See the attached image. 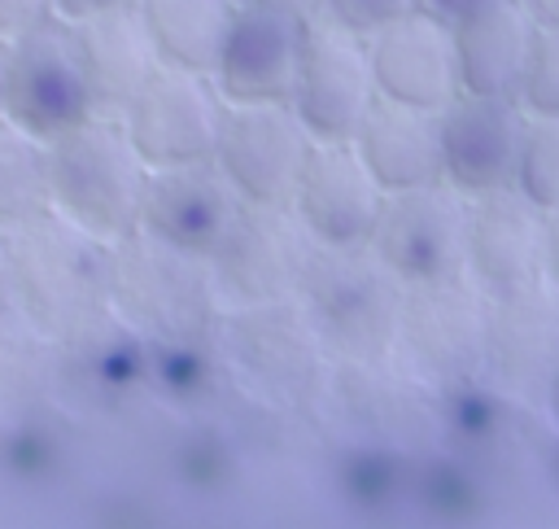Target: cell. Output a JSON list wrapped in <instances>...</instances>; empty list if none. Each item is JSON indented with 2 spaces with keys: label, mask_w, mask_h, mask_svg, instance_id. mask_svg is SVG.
<instances>
[{
  "label": "cell",
  "mask_w": 559,
  "mask_h": 529,
  "mask_svg": "<svg viewBox=\"0 0 559 529\" xmlns=\"http://www.w3.org/2000/svg\"><path fill=\"white\" fill-rule=\"evenodd\" d=\"M22 328L52 345H79L109 315V245L61 214H39L4 232Z\"/></svg>",
  "instance_id": "6da1fadb"
},
{
  "label": "cell",
  "mask_w": 559,
  "mask_h": 529,
  "mask_svg": "<svg viewBox=\"0 0 559 529\" xmlns=\"http://www.w3.org/2000/svg\"><path fill=\"white\" fill-rule=\"evenodd\" d=\"M109 315L153 345L197 350L218 337L227 306L205 258L131 232L109 245Z\"/></svg>",
  "instance_id": "7a4b0ae2"
},
{
  "label": "cell",
  "mask_w": 559,
  "mask_h": 529,
  "mask_svg": "<svg viewBox=\"0 0 559 529\" xmlns=\"http://www.w3.org/2000/svg\"><path fill=\"white\" fill-rule=\"evenodd\" d=\"M144 188H148V162L135 153L122 118L96 114L48 144L52 214L70 219L74 227H83L105 245L140 232Z\"/></svg>",
  "instance_id": "3957f363"
},
{
  "label": "cell",
  "mask_w": 559,
  "mask_h": 529,
  "mask_svg": "<svg viewBox=\"0 0 559 529\" xmlns=\"http://www.w3.org/2000/svg\"><path fill=\"white\" fill-rule=\"evenodd\" d=\"M406 284L371 245L314 249L297 302L336 363H384L397 354Z\"/></svg>",
  "instance_id": "277c9868"
},
{
  "label": "cell",
  "mask_w": 559,
  "mask_h": 529,
  "mask_svg": "<svg viewBox=\"0 0 559 529\" xmlns=\"http://www.w3.org/2000/svg\"><path fill=\"white\" fill-rule=\"evenodd\" d=\"M218 341L240 380L275 407H310L323 389H332L336 358L297 297L227 310Z\"/></svg>",
  "instance_id": "5b68a950"
},
{
  "label": "cell",
  "mask_w": 559,
  "mask_h": 529,
  "mask_svg": "<svg viewBox=\"0 0 559 529\" xmlns=\"http://www.w3.org/2000/svg\"><path fill=\"white\" fill-rule=\"evenodd\" d=\"M0 118L35 136L39 144H52L57 136L96 118V101H92L70 22L44 17L39 26L4 39Z\"/></svg>",
  "instance_id": "8992f818"
},
{
  "label": "cell",
  "mask_w": 559,
  "mask_h": 529,
  "mask_svg": "<svg viewBox=\"0 0 559 529\" xmlns=\"http://www.w3.org/2000/svg\"><path fill=\"white\" fill-rule=\"evenodd\" d=\"M397 354L415 380L459 389L485 376L489 354V297L467 280L411 284L402 297Z\"/></svg>",
  "instance_id": "52a82bcc"
},
{
  "label": "cell",
  "mask_w": 559,
  "mask_h": 529,
  "mask_svg": "<svg viewBox=\"0 0 559 529\" xmlns=\"http://www.w3.org/2000/svg\"><path fill=\"white\" fill-rule=\"evenodd\" d=\"M314 236L288 205H245L223 245L210 254V275L227 310L288 302L314 258Z\"/></svg>",
  "instance_id": "ba28073f"
},
{
  "label": "cell",
  "mask_w": 559,
  "mask_h": 529,
  "mask_svg": "<svg viewBox=\"0 0 559 529\" xmlns=\"http://www.w3.org/2000/svg\"><path fill=\"white\" fill-rule=\"evenodd\" d=\"M467 210L472 197H463L445 179L411 192H389L371 232V249L406 289L459 280L467 275Z\"/></svg>",
  "instance_id": "9c48e42d"
},
{
  "label": "cell",
  "mask_w": 559,
  "mask_h": 529,
  "mask_svg": "<svg viewBox=\"0 0 559 529\" xmlns=\"http://www.w3.org/2000/svg\"><path fill=\"white\" fill-rule=\"evenodd\" d=\"M288 105L319 144H349L376 105L367 39L336 22L310 17Z\"/></svg>",
  "instance_id": "30bf717a"
},
{
  "label": "cell",
  "mask_w": 559,
  "mask_h": 529,
  "mask_svg": "<svg viewBox=\"0 0 559 529\" xmlns=\"http://www.w3.org/2000/svg\"><path fill=\"white\" fill-rule=\"evenodd\" d=\"M227 101L210 74L162 66L127 105L122 127L148 171L214 162Z\"/></svg>",
  "instance_id": "8fae6325"
},
{
  "label": "cell",
  "mask_w": 559,
  "mask_h": 529,
  "mask_svg": "<svg viewBox=\"0 0 559 529\" xmlns=\"http://www.w3.org/2000/svg\"><path fill=\"white\" fill-rule=\"evenodd\" d=\"M310 149L314 136L293 105H227L214 166L231 179L245 205H293Z\"/></svg>",
  "instance_id": "7c38bea8"
},
{
  "label": "cell",
  "mask_w": 559,
  "mask_h": 529,
  "mask_svg": "<svg viewBox=\"0 0 559 529\" xmlns=\"http://www.w3.org/2000/svg\"><path fill=\"white\" fill-rule=\"evenodd\" d=\"M367 61H371L380 101L441 114L454 96H463L454 26L437 13H428L424 4L411 9L406 17L380 26L376 35H367Z\"/></svg>",
  "instance_id": "4fadbf2b"
},
{
  "label": "cell",
  "mask_w": 559,
  "mask_h": 529,
  "mask_svg": "<svg viewBox=\"0 0 559 529\" xmlns=\"http://www.w3.org/2000/svg\"><path fill=\"white\" fill-rule=\"evenodd\" d=\"M310 17L236 4L227 39L214 61V83L227 105H288Z\"/></svg>",
  "instance_id": "5bb4252c"
},
{
  "label": "cell",
  "mask_w": 559,
  "mask_h": 529,
  "mask_svg": "<svg viewBox=\"0 0 559 529\" xmlns=\"http://www.w3.org/2000/svg\"><path fill=\"white\" fill-rule=\"evenodd\" d=\"M528 114L502 96H454L441 109V179L463 197L515 188Z\"/></svg>",
  "instance_id": "9a60e30c"
},
{
  "label": "cell",
  "mask_w": 559,
  "mask_h": 529,
  "mask_svg": "<svg viewBox=\"0 0 559 529\" xmlns=\"http://www.w3.org/2000/svg\"><path fill=\"white\" fill-rule=\"evenodd\" d=\"M467 280L485 297H507L546 280V210H537L520 188L472 197Z\"/></svg>",
  "instance_id": "2e32d148"
},
{
  "label": "cell",
  "mask_w": 559,
  "mask_h": 529,
  "mask_svg": "<svg viewBox=\"0 0 559 529\" xmlns=\"http://www.w3.org/2000/svg\"><path fill=\"white\" fill-rule=\"evenodd\" d=\"M240 210H245V197L231 188V179L214 162L162 166V171H148L140 232L210 262V254L223 245Z\"/></svg>",
  "instance_id": "e0dca14e"
},
{
  "label": "cell",
  "mask_w": 559,
  "mask_h": 529,
  "mask_svg": "<svg viewBox=\"0 0 559 529\" xmlns=\"http://www.w3.org/2000/svg\"><path fill=\"white\" fill-rule=\"evenodd\" d=\"M288 210L301 219V227L323 249L371 245V232L384 210V188L362 166L354 144H319L314 140Z\"/></svg>",
  "instance_id": "ac0fdd59"
},
{
  "label": "cell",
  "mask_w": 559,
  "mask_h": 529,
  "mask_svg": "<svg viewBox=\"0 0 559 529\" xmlns=\"http://www.w3.org/2000/svg\"><path fill=\"white\" fill-rule=\"evenodd\" d=\"M485 376L520 398H546L559 385V289L550 280L489 297Z\"/></svg>",
  "instance_id": "d6986e66"
},
{
  "label": "cell",
  "mask_w": 559,
  "mask_h": 529,
  "mask_svg": "<svg viewBox=\"0 0 559 529\" xmlns=\"http://www.w3.org/2000/svg\"><path fill=\"white\" fill-rule=\"evenodd\" d=\"M70 26H74V44H79V61H83L96 114L122 118L127 105L144 92V83L162 70V57L135 13V4L70 22Z\"/></svg>",
  "instance_id": "ffe728a7"
},
{
  "label": "cell",
  "mask_w": 559,
  "mask_h": 529,
  "mask_svg": "<svg viewBox=\"0 0 559 529\" xmlns=\"http://www.w3.org/2000/svg\"><path fill=\"white\" fill-rule=\"evenodd\" d=\"M376 184L389 192H411L441 184V114L380 101L367 109L358 136L349 140Z\"/></svg>",
  "instance_id": "44dd1931"
},
{
  "label": "cell",
  "mask_w": 559,
  "mask_h": 529,
  "mask_svg": "<svg viewBox=\"0 0 559 529\" xmlns=\"http://www.w3.org/2000/svg\"><path fill=\"white\" fill-rule=\"evenodd\" d=\"M450 26H454L463 92L515 101L533 57V39H537V22L528 17V9L520 0H502Z\"/></svg>",
  "instance_id": "7402d4cb"
},
{
  "label": "cell",
  "mask_w": 559,
  "mask_h": 529,
  "mask_svg": "<svg viewBox=\"0 0 559 529\" xmlns=\"http://www.w3.org/2000/svg\"><path fill=\"white\" fill-rule=\"evenodd\" d=\"M135 13L162 66L214 74L218 48L236 17V0H135Z\"/></svg>",
  "instance_id": "603a6c76"
},
{
  "label": "cell",
  "mask_w": 559,
  "mask_h": 529,
  "mask_svg": "<svg viewBox=\"0 0 559 529\" xmlns=\"http://www.w3.org/2000/svg\"><path fill=\"white\" fill-rule=\"evenodd\" d=\"M48 210V144L0 118V232H13Z\"/></svg>",
  "instance_id": "cb8c5ba5"
},
{
  "label": "cell",
  "mask_w": 559,
  "mask_h": 529,
  "mask_svg": "<svg viewBox=\"0 0 559 529\" xmlns=\"http://www.w3.org/2000/svg\"><path fill=\"white\" fill-rule=\"evenodd\" d=\"M515 188L537 210H555L559 205V118H528Z\"/></svg>",
  "instance_id": "d4e9b609"
},
{
  "label": "cell",
  "mask_w": 559,
  "mask_h": 529,
  "mask_svg": "<svg viewBox=\"0 0 559 529\" xmlns=\"http://www.w3.org/2000/svg\"><path fill=\"white\" fill-rule=\"evenodd\" d=\"M515 101L528 118H559V26H537L533 57Z\"/></svg>",
  "instance_id": "484cf974"
},
{
  "label": "cell",
  "mask_w": 559,
  "mask_h": 529,
  "mask_svg": "<svg viewBox=\"0 0 559 529\" xmlns=\"http://www.w3.org/2000/svg\"><path fill=\"white\" fill-rule=\"evenodd\" d=\"M411 9H419V0H319L314 17L336 22V26H345V31H354V35L367 39V35H376L380 26L406 17Z\"/></svg>",
  "instance_id": "4316f807"
},
{
  "label": "cell",
  "mask_w": 559,
  "mask_h": 529,
  "mask_svg": "<svg viewBox=\"0 0 559 529\" xmlns=\"http://www.w3.org/2000/svg\"><path fill=\"white\" fill-rule=\"evenodd\" d=\"M52 17V0H0V39H13Z\"/></svg>",
  "instance_id": "83f0119b"
},
{
  "label": "cell",
  "mask_w": 559,
  "mask_h": 529,
  "mask_svg": "<svg viewBox=\"0 0 559 529\" xmlns=\"http://www.w3.org/2000/svg\"><path fill=\"white\" fill-rule=\"evenodd\" d=\"M22 315H17V297H13V275H9V249H4V232H0V332H17Z\"/></svg>",
  "instance_id": "f1b7e54d"
},
{
  "label": "cell",
  "mask_w": 559,
  "mask_h": 529,
  "mask_svg": "<svg viewBox=\"0 0 559 529\" xmlns=\"http://www.w3.org/2000/svg\"><path fill=\"white\" fill-rule=\"evenodd\" d=\"M135 0H52V17L61 22H83V17H96V13H109V9H127Z\"/></svg>",
  "instance_id": "f546056e"
},
{
  "label": "cell",
  "mask_w": 559,
  "mask_h": 529,
  "mask_svg": "<svg viewBox=\"0 0 559 529\" xmlns=\"http://www.w3.org/2000/svg\"><path fill=\"white\" fill-rule=\"evenodd\" d=\"M428 13H437V17H445V22H463V17H472V13H480V9H489V4H502V0H419Z\"/></svg>",
  "instance_id": "4dcf8cb0"
},
{
  "label": "cell",
  "mask_w": 559,
  "mask_h": 529,
  "mask_svg": "<svg viewBox=\"0 0 559 529\" xmlns=\"http://www.w3.org/2000/svg\"><path fill=\"white\" fill-rule=\"evenodd\" d=\"M546 280L559 289V205L546 210Z\"/></svg>",
  "instance_id": "1f68e13d"
},
{
  "label": "cell",
  "mask_w": 559,
  "mask_h": 529,
  "mask_svg": "<svg viewBox=\"0 0 559 529\" xmlns=\"http://www.w3.org/2000/svg\"><path fill=\"white\" fill-rule=\"evenodd\" d=\"M236 4H258V9H280V13H301V17H314L319 0H236Z\"/></svg>",
  "instance_id": "d6a6232c"
},
{
  "label": "cell",
  "mask_w": 559,
  "mask_h": 529,
  "mask_svg": "<svg viewBox=\"0 0 559 529\" xmlns=\"http://www.w3.org/2000/svg\"><path fill=\"white\" fill-rule=\"evenodd\" d=\"M537 26H559V0H520Z\"/></svg>",
  "instance_id": "836d02e7"
},
{
  "label": "cell",
  "mask_w": 559,
  "mask_h": 529,
  "mask_svg": "<svg viewBox=\"0 0 559 529\" xmlns=\"http://www.w3.org/2000/svg\"><path fill=\"white\" fill-rule=\"evenodd\" d=\"M0 92H4V39H0Z\"/></svg>",
  "instance_id": "e575fe53"
}]
</instances>
